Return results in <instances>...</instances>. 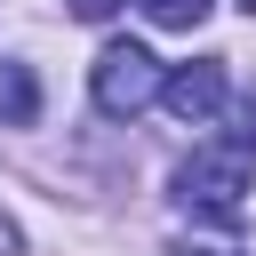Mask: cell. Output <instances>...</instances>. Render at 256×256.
<instances>
[{"instance_id": "obj_3", "label": "cell", "mask_w": 256, "mask_h": 256, "mask_svg": "<svg viewBox=\"0 0 256 256\" xmlns=\"http://www.w3.org/2000/svg\"><path fill=\"white\" fill-rule=\"evenodd\" d=\"M160 104H168L184 128L216 120V112H224V56H192V64H176V72L160 80Z\"/></svg>"}, {"instance_id": "obj_1", "label": "cell", "mask_w": 256, "mask_h": 256, "mask_svg": "<svg viewBox=\"0 0 256 256\" xmlns=\"http://www.w3.org/2000/svg\"><path fill=\"white\" fill-rule=\"evenodd\" d=\"M160 56L152 48H136V40H112V48H96V64H88V96H96V112L104 120H136L144 104H160Z\"/></svg>"}, {"instance_id": "obj_6", "label": "cell", "mask_w": 256, "mask_h": 256, "mask_svg": "<svg viewBox=\"0 0 256 256\" xmlns=\"http://www.w3.org/2000/svg\"><path fill=\"white\" fill-rule=\"evenodd\" d=\"M64 8H72V16H80V24H104V16H112V8H120V0H64Z\"/></svg>"}, {"instance_id": "obj_10", "label": "cell", "mask_w": 256, "mask_h": 256, "mask_svg": "<svg viewBox=\"0 0 256 256\" xmlns=\"http://www.w3.org/2000/svg\"><path fill=\"white\" fill-rule=\"evenodd\" d=\"M240 8H248V16H256V0H240Z\"/></svg>"}, {"instance_id": "obj_8", "label": "cell", "mask_w": 256, "mask_h": 256, "mask_svg": "<svg viewBox=\"0 0 256 256\" xmlns=\"http://www.w3.org/2000/svg\"><path fill=\"white\" fill-rule=\"evenodd\" d=\"M0 256H24V232H16V216L0 208Z\"/></svg>"}, {"instance_id": "obj_7", "label": "cell", "mask_w": 256, "mask_h": 256, "mask_svg": "<svg viewBox=\"0 0 256 256\" xmlns=\"http://www.w3.org/2000/svg\"><path fill=\"white\" fill-rule=\"evenodd\" d=\"M232 144H240V152H256V104H240V128H232Z\"/></svg>"}, {"instance_id": "obj_9", "label": "cell", "mask_w": 256, "mask_h": 256, "mask_svg": "<svg viewBox=\"0 0 256 256\" xmlns=\"http://www.w3.org/2000/svg\"><path fill=\"white\" fill-rule=\"evenodd\" d=\"M192 256H224V248H192Z\"/></svg>"}, {"instance_id": "obj_5", "label": "cell", "mask_w": 256, "mask_h": 256, "mask_svg": "<svg viewBox=\"0 0 256 256\" xmlns=\"http://www.w3.org/2000/svg\"><path fill=\"white\" fill-rule=\"evenodd\" d=\"M136 8H144L160 32H192V24H208V8H216V0H136Z\"/></svg>"}, {"instance_id": "obj_4", "label": "cell", "mask_w": 256, "mask_h": 256, "mask_svg": "<svg viewBox=\"0 0 256 256\" xmlns=\"http://www.w3.org/2000/svg\"><path fill=\"white\" fill-rule=\"evenodd\" d=\"M0 120H8V128H32V120H40V80H32V64H16V56H0Z\"/></svg>"}, {"instance_id": "obj_2", "label": "cell", "mask_w": 256, "mask_h": 256, "mask_svg": "<svg viewBox=\"0 0 256 256\" xmlns=\"http://www.w3.org/2000/svg\"><path fill=\"white\" fill-rule=\"evenodd\" d=\"M176 200H184L192 216L232 224L240 200H248V152H240V144H208V152H192V160L176 168Z\"/></svg>"}]
</instances>
